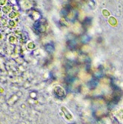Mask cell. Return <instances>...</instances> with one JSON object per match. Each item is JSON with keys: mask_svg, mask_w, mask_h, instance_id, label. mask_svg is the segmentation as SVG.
<instances>
[{"mask_svg": "<svg viewBox=\"0 0 123 124\" xmlns=\"http://www.w3.org/2000/svg\"><path fill=\"white\" fill-rule=\"evenodd\" d=\"M12 10H13V6L11 5L10 3L9 5H4V6H3L2 8V13L4 14H10L11 12H12V11H11Z\"/></svg>", "mask_w": 123, "mask_h": 124, "instance_id": "1", "label": "cell"}, {"mask_svg": "<svg viewBox=\"0 0 123 124\" xmlns=\"http://www.w3.org/2000/svg\"><path fill=\"white\" fill-rule=\"evenodd\" d=\"M17 99H18V96L16 95V94H13V95H12L11 97L7 100V103H8V105H13L15 102H16V100H17Z\"/></svg>", "mask_w": 123, "mask_h": 124, "instance_id": "2", "label": "cell"}, {"mask_svg": "<svg viewBox=\"0 0 123 124\" xmlns=\"http://www.w3.org/2000/svg\"><path fill=\"white\" fill-rule=\"evenodd\" d=\"M16 16H17V14H16L15 11H12L10 14H8V17L10 19H14L15 17H16Z\"/></svg>", "mask_w": 123, "mask_h": 124, "instance_id": "3", "label": "cell"}, {"mask_svg": "<svg viewBox=\"0 0 123 124\" xmlns=\"http://www.w3.org/2000/svg\"><path fill=\"white\" fill-rule=\"evenodd\" d=\"M15 39L16 40V39L13 37V36H10L9 37V42L10 43H14L15 42Z\"/></svg>", "mask_w": 123, "mask_h": 124, "instance_id": "4", "label": "cell"}, {"mask_svg": "<svg viewBox=\"0 0 123 124\" xmlns=\"http://www.w3.org/2000/svg\"><path fill=\"white\" fill-rule=\"evenodd\" d=\"M7 2H8V1H6V0H0V5L3 7L4 5H6Z\"/></svg>", "mask_w": 123, "mask_h": 124, "instance_id": "5", "label": "cell"}, {"mask_svg": "<svg viewBox=\"0 0 123 124\" xmlns=\"http://www.w3.org/2000/svg\"><path fill=\"white\" fill-rule=\"evenodd\" d=\"M8 25L10 27H14L15 26V22L13 20H9L8 21Z\"/></svg>", "mask_w": 123, "mask_h": 124, "instance_id": "6", "label": "cell"}]
</instances>
